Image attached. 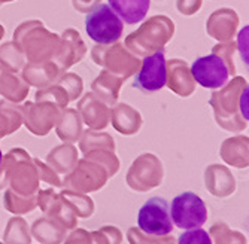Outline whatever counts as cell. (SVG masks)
<instances>
[{
    "instance_id": "1",
    "label": "cell",
    "mask_w": 249,
    "mask_h": 244,
    "mask_svg": "<svg viewBox=\"0 0 249 244\" xmlns=\"http://www.w3.org/2000/svg\"><path fill=\"white\" fill-rule=\"evenodd\" d=\"M85 30L89 39L100 45H110L123 36L124 24L109 5L100 3L85 16Z\"/></svg>"
},
{
    "instance_id": "2",
    "label": "cell",
    "mask_w": 249,
    "mask_h": 244,
    "mask_svg": "<svg viewBox=\"0 0 249 244\" xmlns=\"http://www.w3.org/2000/svg\"><path fill=\"white\" fill-rule=\"evenodd\" d=\"M172 222L180 229H194L205 225L208 220V207L194 192H182L173 198L170 206Z\"/></svg>"
},
{
    "instance_id": "3",
    "label": "cell",
    "mask_w": 249,
    "mask_h": 244,
    "mask_svg": "<svg viewBox=\"0 0 249 244\" xmlns=\"http://www.w3.org/2000/svg\"><path fill=\"white\" fill-rule=\"evenodd\" d=\"M138 227L148 235L164 237L173 229L170 206L164 198L154 196L141 207L138 214Z\"/></svg>"
},
{
    "instance_id": "4",
    "label": "cell",
    "mask_w": 249,
    "mask_h": 244,
    "mask_svg": "<svg viewBox=\"0 0 249 244\" xmlns=\"http://www.w3.org/2000/svg\"><path fill=\"white\" fill-rule=\"evenodd\" d=\"M166 83H167L166 57H164V51L160 49L143 60L142 69L136 75L133 86L143 93H155L164 88Z\"/></svg>"
},
{
    "instance_id": "5",
    "label": "cell",
    "mask_w": 249,
    "mask_h": 244,
    "mask_svg": "<svg viewBox=\"0 0 249 244\" xmlns=\"http://www.w3.org/2000/svg\"><path fill=\"white\" fill-rule=\"evenodd\" d=\"M191 75L196 79L197 83H200L205 88L216 90L225 85L229 81V67L224 63L222 58H219L215 54H209L205 57L197 58L191 65Z\"/></svg>"
},
{
    "instance_id": "6",
    "label": "cell",
    "mask_w": 249,
    "mask_h": 244,
    "mask_svg": "<svg viewBox=\"0 0 249 244\" xmlns=\"http://www.w3.org/2000/svg\"><path fill=\"white\" fill-rule=\"evenodd\" d=\"M109 6L121 18V21L131 26L139 24L145 19L151 0H109Z\"/></svg>"
},
{
    "instance_id": "7",
    "label": "cell",
    "mask_w": 249,
    "mask_h": 244,
    "mask_svg": "<svg viewBox=\"0 0 249 244\" xmlns=\"http://www.w3.org/2000/svg\"><path fill=\"white\" fill-rule=\"evenodd\" d=\"M178 244H212V238L208 231L201 228H194L187 229V232L180 234Z\"/></svg>"
},
{
    "instance_id": "8",
    "label": "cell",
    "mask_w": 249,
    "mask_h": 244,
    "mask_svg": "<svg viewBox=\"0 0 249 244\" xmlns=\"http://www.w3.org/2000/svg\"><path fill=\"white\" fill-rule=\"evenodd\" d=\"M2 158H3V153H2V149H0V165H2Z\"/></svg>"
}]
</instances>
